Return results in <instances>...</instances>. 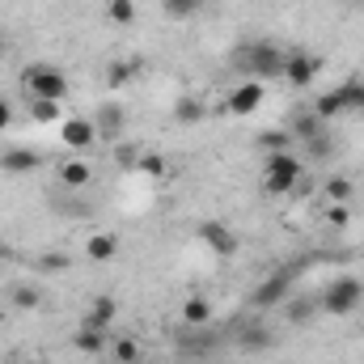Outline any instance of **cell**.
<instances>
[{"label": "cell", "instance_id": "1", "mask_svg": "<svg viewBox=\"0 0 364 364\" xmlns=\"http://www.w3.org/2000/svg\"><path fill=\"white\" fill-rule=\"evenodd\" d=\"M284 47L275 43H242L233 51V68L242 73V81H275L284 77Z\"/></svg>", "mask_w": 364, "mask_h": 364}, {"label": "cell", "instance_id": "2", "mask_svg": "<svg viewBox=\"0 0 364 364\" xmlns=\"http://www.w3.org/2000/svg\"><path fill=\"white\" fill-rule=\"evenodd\" d=\"M360 301H364V284L356 275H335V279L322 288V296H318L322 314H331V318H348Z\"/></svg>", "mask_w": 364, "mask_h": 364}, {"label": "cell", "instance_id": "3", "mask_svg": "<svg viewBox=\"0 0 364 364\" xmlns=\"http://www.w3.org/2000/svg\"><path fill=\"white\" fill-rule=\"evenodd\" d=\"M356 110H364V81H343L339 90L318 93V102H314V114L322 123H331L339 114H356Z\"/></svg>", "mask_w": 364, "mask_h": 364}, {"label": "cell", "instance_id": "4", "mask_svg": "<svg viewBox=\"0 0 364 364\" xmlns=\"http://www.w3.org/2000/svg\"><path fill=\"white\" fill-rule=\"evenodd\" d=\"M301 174H305V166H301V157H292L288 149H284V153H267L263 191H267V195H288V191H296Z\"/></svg>", "mask_w": 364, "mask_h": 364}, {"label": "cell", "instance_id": "5", "mask_svg": "<svg viewBox=\"0 0 364 364\" xmlns=\"http://www.w3.org/2000/svg\"><path fill=\"white\" fill-rule=\"evenodd\" d=\"M21 85H26L30 97H51V102H64L68 97V77L55 64H30L21 73Z\"/></svg>", "mask_w": 364, "mask_h": 364}, {"label": "cell", "instance_id": "6", "mask_svg": "<svg viewBox=\"0 0 364 364\" xmlns=\"http://www.w3.org/2000/svg\"><path fill=\"white\" fill-rule=\"evenodd\" d=\"M318 73H322V60H318V55H309V51H301V47H292V51L284 55V81H288L292 90H309V85L318 81Z\"/></svg>", "mask_w": 364, "mask_h": 364}, {"label": "cell", "instance_id": "7", "mask_svg": "<svg viewBox=\"0 0 364 364\" xmlns=\"http://www.w3.org/2000/svg\"><path fill=\"white\" fill-rule=\"evenodd\" d=\"M288 296H292V272H288V267H279V272H272L259 288H255V296H250V301H255V309L263 314V309L284 305Z\"/></svg>", "mask_w": 364, "mask_h": 364}, {"label": "cell", "instance_id": "8", "mask_svg": "<svg viewBox=\"0 0 364 364\" xmlns=\"http://www.w3.org/2000/svg\"><path fill=\"white\" fill-rule=\"evenodd\" d=\"M60 144L64 149H73V153H85L97 144V127H93L90 114H68L64 123H60Z\"/></svg>", "mask_w": 364, "mask_h": 364}, {"label": "cell", "instance_id": "9", "mask_svg": "<svg viewBox=\"0 0 364 364\" xmlns=\"http://www.w3.org/2000/svg\"><path fill=\"white\" fill-rule=\"evenodd\" d=\"M263 81H237L233 90H229V97H225V110L233 114V119H246V114H255L259 106H263Z\"/></svg>", "mask_w": 364, "mask_h": 364}, {"label": "cell", "instance_id": "10", "mask_svg": "<svg viewBox=\"0 0 364 364\" xmlns=\"http://www.w3.org/2000/svg\"><path fill=\"white\" fill-rule=\"evenodd\" d=\"M237 348H242L246 356H263V352L275 348V331L263 318H250V322L242 326V335H237Z\"/></svg>", "mask_w": 364, "mask_h": 364}, {"label": "cell", "instance_id": "11", "mask_svg": "<svg viewBox=\"0 0 364 364\" xmlns=\"http://www.w3.org/2000/svg\"><path fill=\"white\" fill-rule=\"evenodd\" d=\"M199 237H203V246L216 250L220 259H233V255H237V233H233L225 220H203V225H199Z\"/></svg>", "mask_w": 364, "mask_h": 364}, {"label": "cell", "instance_id": "12", "mask_svg": "<svg viewBox=\"0 0 364 364\" xmlns=\"http://www.w3.org/2000/svg\"><path fill=\"white\" fill-rule=\"evenodd\" d=\"M208 352H216V335H212L208 326H186V335L178 339V356L199 360V356H208Z\"/></svg>", "mask_w": 364, "mask_h": 364}, {"label": "cell", "instance_id": "13", "mask_svg": "<svg viewBox=\"0 0 364 364\" xmlns=\"http://www.w3.org/2000/svg\"><path fill=\"white\" fill-rule=\"evenodd\" d=\"M43 166V157L34 149H0V170L4 174H34Z\"/></svg>", "mask_w": 364, "mask_h": 364}, {"label": "cell", "instance_id": "14", "mask_svg": "<svg viewBox=\"0 0 364 364\" xmlns=\"http://www.w3.org/2000/svg\"><path fill=\"white\" fill-rule=\"evenodd\" d=\"M93 127H97V140H119V132H123V106H114V102H106V106H97V114H90Z\"/></svg>", "mask_w": 364, "mask_h": 364}, {"label": "cell", "instance_id": "15", "mask_svg": "<svg viewBox=\"0 0 364 364\" xmlns=\"http://www.w3.org/2000/svg\"><path fill=\"white\" fill-rule=\"evenodd\" d=\"M114 314H119L114 296H97V301H93L90 309H85L81 326H93V331H106V335H110V326H114Z\"/></svg>", "mask_w": 364, "mask_h": 364}, {"label": "cell", "instance_id": "16", "mask_svg": "<svg viewBox=\"0 0 364 364\" xmlns=\"http://www.w3.org/2000/svg\"><path fill=\"white\" fill-rule=\"evenodd\" d=\"M284 318L292 322V326H305V322H314L318 314H322V305H318V296H288L284 305Z\"/></svg>", "mask_w": 364, "mask_h": 364}, {"label": "cell", "instance_id": "17", "mask_svg": "<svg viewBox=\"0 0 364 364\" xmlns=\"http://www.w3.org/2000/svg\"><path fill=\"white\" fill-rule=\"evenodd\" d=\"M212 301L208 296H186L182 301V326H208L212 322Z\"/></svg>", "mask_w": 364, "mask_h": 364}, {"label": "cell", "instance_id": "18", "mask_svg": "<svg viewBox=\"0 0 364 364\" xmlns=\"http://www.w3.org/2000/svg\"><path fill=\"white\" fill-rule=\"evenodd\" d=\"M114 255H119V237L114 233H93L85 242V259H93V263H110Z\"/></svg>", "mask_w": 364, "mask_h": 364}, {"label": "cell", "instance_id": "19", "mask_svg": "<svg viewBox=\"0 0 364 364\" xmlns=\"http://www.w3.org/2000/svg\"><path fill=\"white\" fill-rule=\"evenodd\" d=\"M136 77H140V60H110V68H106V85L110 90H123Z\"/></svg>", "mask_w": 364, "mask_h": 364}, {"label": "cell", "instance_id": "20", "mask_svg": "<svg viewBox=\"0 0 364 364\" xmlns=\"http://www.w3.org/2000/svg\"><path fill=\"white\" fill-rule=\"evenodd\" d=\"M73 343H77V352H81V356H102V352L110 348L106 331H93V326H81V331L73 335Z\"/></svg>", "mask_w": 364, "mask_h": 364}, {"label": "cell", "instance_id": "21", "mask_svg": "<svg viewBox=\"0 0 364 364\" xmlns=\"http://www.w3.org/2000/svg\"><path fill=\"white\" fill-rule=\"evenodd\" d=\"M60 182H64V186H73V191H81L85 182H93V170H90V161H81V157H73V161H64V166H60Z\"/></svg>", "mask_w": 364, "mask_h": 364}, {"label": "cell", "instance_id": "22", "mask_svg": "<svg viewBox=\"0 0 364 364\" xmlns=\"http://www.w3.org/2000/svg\"><path fill=\"white\" fill-rule=\"evenodd\" d=\"M30 119H34V123H64V102L30 97Z\"/></svg>", "mask_w": 364, "mask_h": 364}, {"label": "cell", "instance_id": "23", "mask_svg": "<svg viewBox=\"0 0 364 364\" xmlns=\"http://www.w3.org/2000/svg\"><path fill=\"white\" fill-rule=\"evenodd\" d=\"M322 132H326V123H322L314 110L292 114V136H296V140H305V144H309V140H314V136H322Z\"/></svg>", "mask_w": 364, "mask_h": 364}, {"label": "cell", "instance_id": "24", "mask_svg": "<svg viewBox=\"0 0 364 364\" xmlns=\"http://www.w3.org/2000/svg\"><path fill=\"white\" fill-rule=\"evenodd\" d=\"M106 352H110V360H114V364H140V360H144V356H140V343H136L132 335L110 339V348H106Z\"/></svg>", "mask_w": 364, "mask_h": 364}, {"label": "cell", "instance_id": "25", "mask_svg": "<svg viewBox=\"0 0 364 364\" xmlns=\"http://www.w3.org/2000/svg\"><path fill=\"white\" fill-rule=\"evenodd\" d=\"M9 301H13V309H38L43 292L34 284H9Z\"/></svg>", "mask_w": 364, "mask_h": 364}, {"label": "cell", "instance_id": "26", "mask_svg": "<svg viewBox=\"0 0 364 364\" xmlns=\"http://www.w3.org/2000/svg\"><path fill=\"white\" fill-rule=\"evenodd\" d=\"M322 191H326V199H331V203H352V191H356V182L343 178V174H331Z\"/></svg>", "mask_w": 364, "mask_h": 364}, {"label": "cell", "instance_id": "27", "mask_svg": "<svg viewBox=\"0 0 364 364\" xmlns=\"http://www.w3.org/2000/svg\"><path fill=\"white\" fill-rule=\"evenodd\" d=\"M203 4H208V0H161L166 17H174V21H186V17H195Z\"/></svg>", "mask_w": 364, "mask_h": 364}, {"label": "cell", "instance_id": "28", "mask_svg": "<svg viewBox=\"0 0 364 364\" xmlns=\"http://www.w3.org/2000/svg\"><path fill=\"white\" fill-rule=\"evenodd\" d=\"M106 13H110L114 26H132V21H136V0H110Z\"/></svg>", "mask_w": 364, "mask_h": 364}, {"label": "cell", "instance_id": "29", "mask_svg": "<svg viewBox=\"0 0 364 364\" xmlns=\"http://www.w3.org/2000/svg\"><path fill=\"white\" fill-rule=\"evenodd\" d=\"M174 119H178V123H186V127H191V123H199V119H203V102L182 97L178 106H174Z\"/></svg>", "mask_w": 364, "mask_h": 364}, {"label": "cell", "instance_id": "30", "mask_svg": "<svg viewBox=\"0 0 364 364\" xmlns=\"http://www.w3.org/2000/svg\"><path fill=\"white\" fill-rule=\"evenodd\" d=\"M326 225L331 229H348L352 225V203H331L326 208Z\"/></svg>", "mask_w": 364, "mask_h": 364}, {"label": "cell", "instance_id": "31", "mask_svg": "<svg viewBox=\"0 0 364 364\" xmlns=\"http://www.w3.org/2000/svg\"><path fill=\"white\" fill-rule=\"evenodd\" d=\"M288 140H292V132H263V136H259V149H267V153H284Z\"/></svg>", "mask_w": 364, "mask_h": 364}, {"label": "cell", "instance_id": "32", "mask_svg": "<svg viewBox=\"0 0 364 364\" xmlns=\"http://www.w3.org/2000/svg\"><path fill=\"white\" fill-rule=\"evenodd\" d=\"M305 149H309V157H331V136L322 132V136H314Z\"/></svg>", "mask_w": 364, "mask_h": 364}, {"label": "cell", "instance_id": "33", "mask_svg": "<svg viewBox=\"0 0 364 364\" xmlns=\"http://www.w3.org/2000/svg\"><path fill=\"white\" fill-rule=\"evenodd\" d=\"M140 170H144V174H153V178H161V174H166V161L144 153V157H140Z\"/></svg>", "mask_w": 364, "mask_h": 364}, {"label": "cell", "instance_id": "34", "mask_svg": "<svg viewBox=\"0 0 364 364\" xmlns=\"http://www.w3.org/2000/svg\"><path fill=\"white\" fill-rule=\"evenodd\" d=\"M9 127H13V106H9V102L0 97V136H4Z\"/></svg>", "mask_w": 364, "mask_h": 364}, {"label": "cell", "instance_id": "35", "mask_svg": "<svg viewBox=\"0 0 364 364\" xmlns=\"http://www.w3.org/2000/svg\"><path fill=\"white\" fill-rule=\"evenodd\" d=\"M43 267H47V272H64L68 259H64V255H51V259H43Z\"/></svg>", "mask_w": 364, "mask_h": 364}, {"label": "cell", "instance_id": "36", "mask_svg": "<svg viewBox=\"0 0 364 364\" xmlns=\"http://www.w3.org/2000/svg\"><path fill=\"white\" fill-rule=\"evenodd\" d=\"M9 255H13V250H9V242H4V237H0V263H4V259H9Z\"/></svg>", "mask_w": 364, "mask_h": 364}, {"label": "cell", "instance_id": "37", "mask_svg": "<svg viewBox=\"0 0 364 364\" xmlns=\"http://www.w3.org/2000/svg\"><path fill=\"white\" fill-rule=\"evenodd\" d=\"M4 51H9V34L0 30V55H4Z\"/></svg>", "mask_w": 364, "mask_h": 364}, {"label": "cell", "instance_id": "38", "mask_svg": "<svg viewBox=\"0 0 364 364\" xmlns=\"http://www.w3.org/2000/svg\"><path fill=\"white\" fill-rule=\"evenodd\" d=\"M13 364H43V360H13Z\"/></svg>", "mask_w": 364, "mask_h": 364}, {"label": "cell", "instance_id": "39", "mask_svg": "<svg viewBox=\"0 0 364 364\" xmlns=\"http://www.w3.org/2000/svg\"><path fill=\"white\" fill-rule=\"evenodd\" d=\"M0 326H4V309H0Z\"/></svg>", "mask_w": 364, "mask_h": 364}, {"label": "cell", "instance_id": "40", "mask_svg": "<svg viewBox=\"0 0 364 364\" xmlns=\"http://www.w3.org/2000/svg\"><path fill=\"white\" fill-rule=\"evenodd\" d=\"M140 364H149V360H140Z\"/></svg>", "mask_w": 364, "mask_h": 364}]
</instances>
